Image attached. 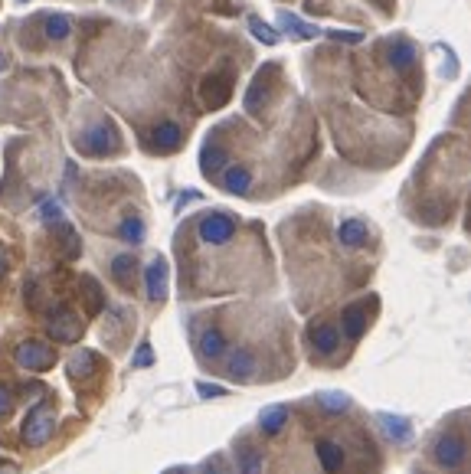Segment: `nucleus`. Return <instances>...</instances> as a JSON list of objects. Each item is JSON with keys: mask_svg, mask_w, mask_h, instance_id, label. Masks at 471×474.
I'll return each mask as SVG.
<instances>
[{"mask_svg": "<svg viewBox=\"0 0 471 474\" xmlns=\"http://www.w3.org/2000/svg\"><path fill=\"white\" fill-rule=\"evenodd\" d=\"M56 432V416H53V409L49 406H37L30 412L27 426H23V438H27V445H43L49 442Z\"/></svg>", "mask_w": 471, "mask_h": 474, "instance_id": "obj_1", "label": "nucleus"}, {"mask_svg": "<svg viewBox=\"0 0 471 474\" xmlns=\"http://www.w3.org/2000/svg\"><path fill=\"white\" fill-rule=\"evenodd\" d=\"M432 455L442 468H458L465 461V455H468V442H465L458 432H445V435H439V442H435Z\"/></svg>", "mask_w": 471, "mask_h": 474, "instance_id": "obj_2", "label": "nucleus"}, {"mask_svg": "<svg viewBox=\"0 0 471 474\" xmlns=\"http://www.w3.org/2000/svg\"><path fill=\"white\" fill-rule=\"evenodd\" d=\"M76 144H79V151L89 154V157H105V154L115 147L112 124H95V128H89V131L79 134Z\"/></svg>", "mask_w": 471, "mask_h": 474, "instance_id": "obj_3", "label": "nucleus"}, {"mask_svg": "<svg viewBox=\"0 0 471 474\" xmlns=\"http://www.w3.org/2000/svg\"><path fill=\"white\" fill-rule=\"evenodd\" d=\"M236 232V219L226 216V213H209V216L200 219V239L209 242V246H223L229 242Z\"/></svg>", "mask_w": 471, "mask_h": 474, "instance_id": "obj_4", "label": "nucleus"}, {"mask_svg": "<svg viewBox=\"0 0 471 474\" xmlns=\"http://www.w3.org/2000/svg\"><path fill=\"white\" fill-rule=\"evenodd\" d=\"M17 363L27 367V370H49V367L56 363V353L39 341H23L17 347Z\"/></svg>", "mask_w": 471, "mask_h": 474, "instance_id": "obj_5", "label": "nucleus"}, {"mask_svg": "<svg viewBox=\"0 0 471 474\" xmlns=\"http://www.w3.org/2000/svg\"><path fill=\"white\" fill-rule=\"evenodd\" d=\"M49 334H53L59 343H72L82 337V321H79L72 311H56L49 317Z\"/></svg>", "mask_w": 471, "mask_h": 474, "instance_id": "obj_6", "label": "nucleus"}, {"mask_svg": "<svg viewBox=\"0 0 471 474\" xmlns=\"http://www.w3.org/2000/svg\"><path fill=\"white\" fill-rule=\"evenodd\" d=\"M148 298L151 301H164V294H167V262L164 258H154L151 265H148Z\"/></svg>", "mask_w": 471, "mask_h": 474, "instance_id": "obj_7", "label": "nucleus"}, {"mask_svg": "<svg viewBox=\"0 0 471 474\" xmlns=\"http://www.w3.org/2000/svg\"><path fill=\"white\" fill-rule=\"evenodd\" d=\"M180 141H183V131H180L174 121H160L154 124L151 131V144L157 147V151H174V147H180Z\"/></svg>", "mask_w": 471, "mask_h": 474, "instance_id": "obj_8", "label": "nucleus"}, {"mask_svg": "<svg viewBox=\"0 0 471 474\" xmlns=\"http://www.w3.org/2000/svg\"><path fill=\"white\" fill-rule=\"evenodd\" d=\"M337 239H340V246L360 249L367 242V223L363 219H344L337 226Z\"/></svg>", "mask_w": 471, "mask_h": 474, "instance_id": "obj_9", "label": "nucleus"}, {"mask_svg": "<svg viewBox=\"0 0 471 474\" xmlns=\"http://www.w3.org/2000/svg\"><path fill=\"white\" fill-rule=\"evenodd\" d=\"M308 341H311L314 350L321 353H334L337 350V331L330 327V324H311V331H308Z\"/></svg>", "mask_w": 471, "mask_h": 474, "instance_id": "obj_10", "label": "nucleus"}, {"mask_svg": "<svg viewBox=\"0 0 471 474\" xmlns=\"http://www.w3.org/2000/svg\"><path fill=\"white\" fill-rule=\"evenodd\" d=\"M226 373L233 379H249L255 373V357L249 350H233L226 360Z\"/></svg>", "mask_w": 471, "mask_h": 474, "instance_id": "obj_11", "label": "nucleus"}, {"mask_svg": "<svg viewBox=\"0 0 471 474\" xmlns=\"http://www.w3.org/2000/svg\"><path fill=\"white\" fill-rule=\"evenodd\" d=\"M318 458H321V468L328 474H337L344 468V448L337 442H318Z\"/></svg>", "mask_w": 471, "mask_h": 474, "instance_id": "obj_12", "label": "nucleus"}, {"mask_svg": "<svg viewBox=\"0 0 471 474\" xmlns=\"http://www.w3.org/2000/svg\"><path fill=\"white\" fill-rule=\"evenodd\" d=\"M363 331H367V308L354 304V308L344 311V334H347L350 341H357V337H363Z\"/></svg>", "mask_w": 471, "mask_h": 474, "instance_id": "obj_13", "label": "nucleus"}, {"mask_svg": "<svg viewBox=\"0 0 471 474\" xmlns=\"http://www.w3.org/2000/svg\"><path fill=\"white\" fill-rule=\"evenodd\" d=\"M278 20H282V29L288 33V37H295V39H314L321 33L318 27H308L302 17H295V13H278Z\"/></svg>", "mask_w": 471, "mask_h": 474, "instance_id": "obj_14", "label": "nucleus"}, {"mask_svg": "<svg viewBox=\"0 0 471 474\" xmlns=\"http://www.w3.org/2000/svg\"><path fill=\"white\" fill-rule=\"evenodd\" d=\"M380 426H383V432H387L393 442H409L413 438V428H409V422L399 416H389V412H380Z\"/></svg>", "mask_w": 471, "mask_h": 474, "instance_id": "obj_15", "label": "nucleus"}, {"mask_svg": "<svg viewBox=\"0 0 471 474\" xmlns=\"http://www.w3.org/2000/svg\"><path fill=\"white\" fill-rule=\"evenodd\" d=\"M200 353H203L207 360L223 357V353H226V337H223V331H217V327L203 331V337H200Z\"/></svg>", "mask_w": 471, "mask_h": 474, "instance_id": "obj_16", "label": "nucleus"}, {"mask_svg": "<svg viewBox=\"0 0 471 474\" xmlns=\"http://www.w3.org/2000/svg\"><path fill=\"white\" fill-rule=\"evenodd\" d=\"M200 167H203V173L217 177V173L226 167V151H223V147H213V144H207V147H203V157H200Z\"/></svg>", "mask_w": 471, "mask_h": 474, "instance_id": "obj_17", "label": "nucleus"}, {"mask_svg": "<svg viewBox=\"0 0 471 474\" xmlns=\"http://www.w3.org/2000/svg\"><path fill=\"white\" fill-rule=\"evenodd\" d=\"M223 187H226L229 193H245V190L252 187V173L245 171V167H229V171L223 173Z\"/></svg>", "mask_w": 471, "mask_h": 474, "instance_id": "obj_18", "label": "nucleus"}, {"mask_svg": "<svg viewBox=\"0 0 471 474\" xmlns=\"http://www.w3.org/2000/svg\"><path fill=\"white\" fill-rule=\"evenodd\" d=\"M203 98H207L209 105H223L229 98V76H223L217 82V76H209L207 82H203Z\"/></svg>", "mask_w": 471, "mask_h": 474, "instance_id": "obj_19", "label": "nucleus"}, {"mask_svg": "<svg viewBox=\"0 0 471 474\" xmlns=\"http://www.w3.org/2000/svg\"><path fill=\"white\" fill-rule=\"evenodd\" d=\"M285 422H288V409L285 406H272L262 412V432L265 435H275V432H282Z\"/></svg>", "mask_w": 471, "mask_h": 474, "instance_id": "obj_20", "label": "nucleus"}, {"mask_svg": "<svg viewBox=\"0 0 471 474\" xmlns=\"http://www.w3.org/2000/svg\"><path fill=\"white\" fill-rule=\"evenodd\" d=\"M69 373L72 376H92L95 373V353L92 350H79L72 360H69Z\"/></svg>", "mask_w": 471, "mask_h": 474, "instance_id": "obj_21", "label": "nucleus"}, {"mask_svg": "<svg viewBox=\"0 0 471 474\" xmlns=\"http://www.w3.org/2000/svg\"><path fill=\"white\" fill-rule=\"evenodd\" d=\"M415 59V46H409V43H393L389 46V62H393L396 69H409Z\"/></svg>", "mask_w": 471, "mask_h": 474, "instance_id": "obj_22", "label": "nucleus"}, {"mask_svg": "<svg viewBox=\"0 0 471 474\" xmlns=\"http://www.w3.org/2000/svg\"><path fill=\"white\" fill-rule=\"evenodd\" d=\"M249 33H252L259 43H265V46H275V43H278V29L265 27L262 20H255V17H249Z\"/></svg>", "mask_w": 471, "mask_h": 474, "instance_id": "obj_23", "label": "nucleus"}, {"mask_svg": "<svg viewBox=\"0 0 471 474\" xmlns=\"http://www.w3.org/2000/svg\"><path fill=\"white\" fill-rule=\"evenodd\" d=\"M118 236H122L124 242H141L144 239V223L138 216H128L122 226H118Z\"/></svg>", "mask_w": 471, "mask_h": 474, "instance_id": "obj_24", "label": "nucleus"}, {"mask_svg": "<svg viewBox=\"0 0 471 474\" xmlns=\"http://www.w3.org/2000/svg\"><path fill=\"white\" fill-rule=\"evenodd\" d=\"M134 268H138V258H134V256H115L112 258V272L122 278V282H128V278H131Z\"/></svg>", "mask_w": 471, "mask_h": 474, "instance_id": "obj_25", "label": "nucleus"}, {"mask_svg": "<svg viewBox=\"0 0 471 474\" xmlns=\"http://www.w3.org/2000/svg\"><path fill=\"white\" fill-rule=\"evenodd\" d=\"M321 406L328 409V412H344L350 406V399L344 393H321Z\"/></svg>", "mask_w": 471, "mask_h": 474, "instance_id": "obj_26", "label": "nucleus"}, {"mask_svg": "<svg viewBox=\"0 0 471 474\" xmlns=\"http://www.w3.org/2000/svg\"><path fill=\"white\" fill-rule=\"evenodd\" d=\"M46 37H49V39L69 37V17H49V20H46Z\"/></svg>", "mask_w": 471, "mask_h": 474, "instance_id": "obj_27", "label": "nucleus"}, {"mask_svg": "<svg viewBox=\"0 0 471 474\" xmlns=\"http://www.w3.org/2000/svg\"><path fill=\"white\" fill-rule=\"evenodd\" d=\"M239 465H243V474H262V455L259 452H243Z\"/></svg>", "mask_w": 471, "mask_h": 474, "instance_id": "obj_28", "label": "nucleus"}, {"mask_svg": "<svg viewBox=\"0 0 471 474\" xmlns=\"http://www.w3.org/2000/svg\"><path fill=\"white\" fill-rule=\"evenodd\" d=\"M39 216L46 219V223H63V206H59L56 199H43V206H39Z\"/></svg>", "mask_w": 471, "mask_h": 474, "instance_id": "obj_29", "label": "nucleus"}, {"mask_svg": "<svg viewBox=\"0 0 471 474\" xmlns=\"http://www.w3.org/2000/svg\"><path fill=\"white\" fill-rule=\"evenodd\" d=\"M324 37L337 39V43H360V39H363V33H350V29H328Z\"/></svg>", "mask_w": 471, "mask_h": 474, "instance_id": "obj_30", "label": "nucleus"}, {"mask_svg": "<svg viewBox=\"0 0 471 474\" xmlns=\"http://www.w3.org/2000/svg\"><path fill=\"white\" fill-rule=\"evenodd\" d=\"M154 363V353H151V343H141V353L134 357V367H151Z\"/></svg>", "mask_w": 471, "mask_h": 474, "instance_id": "obj_31", "label": "nucleus"}, {"mask_svg": "<svg viewBox=\"0 0 471 474\" xmlns=\"http://www.w3.org/2000/svg\"><path fill=\"white\" fill-rule=\"evenodd\" d=\"M197 393H200L203 399H209V396H226V389H223V386H209V383H200Z\"/></svg>", "mask_w": 471, "mask_h": 474, "instance_id": "obj_32", "label": "nucleus"}, {"mask_svg": "<svg viewBox=\"0 0 471 474\" xmlns=\"http://www.w3.org/2000/svg\"><path fill=\"white\" fill-rule=\"evenodd\" d=\"M10 412V389L0 386V416H7Z\"/></svg>", "mask_w": 471, "mask_h": 474, "instance_id": "obj_33", "label": "nucleus"}, {"mask_svg": "<svg viewBox=\"0 0 471 474\" xmlns=\"http://www.w3.org/2000/svg\"><path fill=\"white\" fill-rule=\"evenodd\" d=\"M203 474H223V468H219V461H207V465H203Z\"/></svg>", "mask_w": 471, "mask_h": 474, "instance_id": "obj_34", "label": "nucleus"}, {"mask_svg": "<svg viewBox=\"0 0 471 474\" xmlns=\"http://www.w3.org/2000/svg\"><path fill=\"white\" fill-rule=\"evenodd\" d=\"M7 275V256H4V249H0V278Z\"/></svg>", "mask_w": 471, "mask_h": 474, "instance_id": "obj_35", "label": "nucleus"}, {"mask_svg": "<svg viewBox=\"0 0 471 474\" xmlns=\"http://www.w3.org/2000/svg\"><path fill=\"white\" fill-rule=\"evenodd\" d=\"M0 69H4V56H0Z\"/></svg>", "mask_w": 471, "mask_h": 474, "instance_id": "obj_36", "label": "nucleus"}, {"mask_svg": "<svg viewBox=\"0 0 471 474\" xmlns=\"http://www.w3.org/2000/svg\"><path fill=\"white\" fill-rule=\"evenodd\" d=\"M183 474H187V471H183Z\"/></svg>", "mask_w": 471, "mask_h": 474, "instance_id": "obj_37", "label": "nucleus"}]
</instances>
